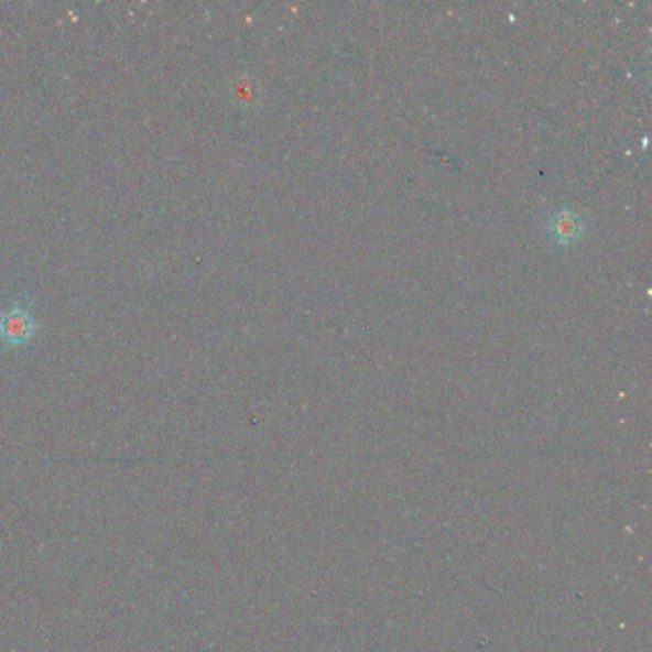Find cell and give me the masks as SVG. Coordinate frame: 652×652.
Here are the masks:
<instances>
[{
	"instance_id": "cell-2",
	"label": "cell",
	"mask_w": 652,
	"mask_h": 652,
	"mask_svg": "<svg viewBox=\"0 0 652 652\" xmlns=\"http://www.w3.org/2000/svg\"><path fill=\"white\" fill-rule=\"evenodd\" d=\"M547 233L558 246H570L580 240L584 233V220L573 210H558L547 222Z\"/></svg>"
},
{
	"instance_id": "cell-1",
	"label": "cell",
	"mask_w": 652,
	"mask_h": 652,
	"mask_svg": "<svg viewBox=\"0 0 652 652\" xmlns=\"http://www.w3.org/2000/svg\"><path fill=\"white\" fill-rule=\"evenodd\" d=\"M35 334V322L22 306H12L0 314V339L10 347H23Z\"/></svg>"
}]
</instances>
